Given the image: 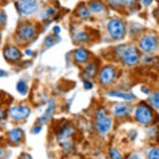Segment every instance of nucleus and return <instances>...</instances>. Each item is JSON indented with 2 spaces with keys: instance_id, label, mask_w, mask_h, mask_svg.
I'll use <instances>...</instances> for the list:
<instances>
[{
  "instance_id": "nucleus-28",
  "label": "nucleus",
  "mask_w": 159,
  "mask_h": 159,
  "mask_svg": "<svg viewBox=\"0 0 159 159\" xmlns=\"http://www.w3.org/2000/svg\"><path fill=\"white\" fill-rule=\"evenodd\" d=\"M136 0H123V3L128 7H132L135 4Z\"/></svg>"
},
{
  "instance_id": "nucleus-2",
  "label": "nucleus",
  "mask_w": 159,
  "mask_h": 159,
  "mask_svg": "<svg viewBox=\"0 0 159 159\" xmlns=\"http://www.w3.org/2000/svg\"><path fill=\"white\" fill-rule=\"evenodd\" d=\"M97 129L101 134H106L108 133L110 128L112 127V121L106 114L104 110L101 108L97 112V121H96Z\"/></svg>"
},
{
  "instance_id": "nucleus-35",
  "label": "nucleus",
  "mask_w": 159,
  "mask_h": 159,
  "mask_svg": "<svg viewBox=\"0 0 159 159\" xmlns=\"http://www.w3.org/2000/svg\"><path fill=\"white\" fill-rule=\"evenodd\" d=\"M3 117H4V112L2 109H0V120H2Z\"/></svg>"
},
{
  "instance_id": "nucleus-9",
  "label": "nucleus",
  "mask_w": 159,
  "mask_h": 159,
  "mask_svg": "<svg viewBox=\"0 0 159 159\" xmlns=\"http://www.w3.org/2000/svg\"><path fill=\"white\" fill-rule=\"evenodd\" d=\"M36 33V29L32 24H24L22 25L19 29L18 34L20 38H22L24 40H29L34 38Z\"/></svg>"
},
{
  "instance_id": "nucleus-29",
  "label": "nucleus",
  "mask_w": 159,
  "mask_h": 159,
  "mask_svg": "<svg viewBox=\"0 0 159 159\" xmlns=\"http://www.w3.org/2000/svg\"><path fill=\"white\" fill-rule=\"evenodd\" d=\"M5 21H6V15L3 13V12H1V11H0V26H1V25H3V24L5 23Z\"/></svg>"
},
{
  "instance_id": "nucleus-1",
  "label": "nucleus",
  "mask_w": 159,
  "mask_h": 159,
  "mask_svg": "<svg viewBox=\"0 0 159 159\" xmlns=\"http://www.w3.org/2000/svg\"><path fill=\"white\" fill-rule=\"evenodd\" d=\"M117 52L123 57V62L129 66H133L138 63L139 61V53L134 46L126 47L122 45L117 48Z\"/></svg>"
},
{
  "instance_id": "nucleus-11",
  "label": "nucleus",
  "mask_w": 159,
  "mask_h": 159,
  "mask_svg": "<svg viewBox=\"0 0 159 159\" xmlns=\"http://www.w3.org/2000/svg\"><path fill=\"white\" fill-rule=\"evenodd\" d=\"M55 111V102L54 100L52 99H50L49 102H48V107L47 110L45 113L42 116V117H40V120L39 122L41 123H46L50 117H52V114L54 113Z\"/></svg>"
},
{
  "instance_id": "nucleus-37",
  "label": "nucleus",
  "mask_w": 159,
  "mask_h": 159,
  "mask_svg": "<svg viewBox=\"0 0 159 159\" xmlns=\"http://www.w3.org/2000/svg\"><path fill=\"white\" fill-rule=\"evenodd\" d=\"M129 159H139V157H138L137 156L136 154H133V155H132V156H131V157Z\"/></svg>"
},
{
  "instance_id": "nucleus-27",
  "label": "nucleus",
  "mask_w": 159,
  "mask_h": 159,
  "mask_svg": "<svg viewBox=\"0 0 159 159\" xmlns=\"http://www.w3.org/2000/svg\"><path fill=\"white\" fill-rule=\"evenodd\" d=\"M112 7H120L123 4V0H108Z\"/></svg>"
},
{
  "instance_id": "nucleus-30",
  "label": "nucleus",
  "mask_w": 159,
  "mask_h": 159,
  "mask_svg": "<svg viewBox=\"0 0 159 159\" xmlns=\"http://www.w3.org/2000/svg\"><path fill=\"white\" fill-rule=\"evenodd\" d=\"M42 131V127L41 126H36V127H34V129H33V133H35V134H38L40 132Z\"/></svg>"
},
{
  "instance_id": "nucleus-19",
  "label": "nucleus",
  "mask_w": 159,
  "mask_h": 159,
  "mask_svg": "<svg viewBox=\"0 0 159 159\" xmlns=\"http://www.w3.org/2000/svg\"><path fill=\"white\" fill-rule=\"evenodd\" d=\"M96 70H97L96 65H95L94 63H90V64L87 67L85 71L84 72V78H92L93 76H94L95 73H96Z\"/></svg>"
},
{
  "instance_id": "nucleus-14",
  "label": "nucleus",
  "mask_w": 159,
  "mask_h": 159,
  "mask_svg": "<svg viewBox=\"0 0 159 159\" xmlns=\"http://www.w3.org/2000/svg\"><path fill=\"white\" fill-rule=\"evenodd\" d=\"M89 57V52L84 48H78L74 52V58L76 62L79 63H83L86 62Z\"/></svg>"
},
{
  "instance_id": "nucleus-8",
  "label": "nucleus",
  "mask_w": 159,
  "mask_h": 159,
  "mask_svg": "<svg viewBox=\"0 0 159 159\" xmlns=\"http://www.w3.org/2000/svg\"><path fill=\"white\" fill-rule=\"evenodd\" d=\"M157 46V41L155 37L152 35H148L145 36L143 39H142L140 42V47L143 51L147 52H152L156 49Z\"/></svg>"
},
{
  "instance_id": "nucleus-5",
  "label": "nucleus",
  "mask_w": 159,
  "mask_h": 159,
  "mask_svg": "<svg viewBox=\"0 0 159 159\" xmlns=\"http://www.w3.org/2000/svg\"><path fill=\"white\" fill-rule=\"evenodd\" d=\"M135 116L137 120L142 124H149L152 121V113L149 107L141 105L136 109Z\"/></svg>"
},
{
  "instance_id": "nucleus-10",
  "label": "nucleus",
  "mask_w": 159,
  "mask_h": 159,
  "mask_svg": "<svg viewBox=\"0 0 159 159\" xmlns=\"http://www.w3.org/2000/svg\"><path fill=\"white\" fill-rule=\"evenodd\" d=\"M3 54H4L6 59L9 62H17L22 57L21 52L17 48L13 47V46L6 48Z\"/></svg>"
},
{
  "instance_id": "nucleus-4",
  "label": "nucleus",
  "mask_w": 159,
  "mask_h": 159,
  "mask_svg": "<svg viewBox=\"0 0 159 159\" xmlns=\"http://www.w3.org/2000/svg\"><path fill=\"white\" fill-rule=\"evenodd\" d=\"M16 7L20 13L27 15L35 13L39 8L36 0H18L16 3Z\"/></svg>"
},
{
  "instance_id": "nucleus-17",
  "label": "nucleus",
  "mask_w": 159,
  "mask_h": 159,
  "mask_svg": "<svg viewBox=\"0 0 159 159\" xmlns=\"http://www.w3.org/2000/svg\"><path fill=\"white\" fill-rule=\"evenodd\" d=\"M115 114L118 117H123L128 115L130 112V108L125 104H118L114 107Z\"/></svg>"
},
{
  "instance_id": "nucleus-20",
  "label": "nucleus",
  "mask_w": 159,
  "mask_h": 159,
  "mask_svg": "<svg viewBox=\"0 0 159 159\" xmlns=\"http://www.w3.org/2000/svg\"><path fill=\"white\" fill-rule=\"evenodd\" d=\"M28 84H26V82L24 80H20L17 84V90L19 93L25 95L28 92Z\"/></svg>"
},
{
  "instance_id": "nucleus-21",
  "label": "nucleus",
  "mask_w": 159,
  "mask_h": 159,
  "mask_svg": "<svg viewBox=\"0 0 159 159\" xmlns=\"http://www.w3.org/2000/svg\"><path fill=\"white\" fill-rule=\"evenodd\" d=\"M149 101H150V103L153 107L158 109L159 107V96H158V93L156 92V93H153L152 94L150 98H149Z\"/></svg>"
},
{
  "instance_id": "nucleus-33",
  "label": "nucleus",
  "mask_w": 159,
  "mask_h": 159,
  "mask_svg": "<svg viewBox=\"0 0 159 159\" xmlns=\"http://www.w3.org/2000/svg\"><path fill=\"white\" fill-rule=\"evenodd\" d=\"M142 2H143V3L144 5L149 6L152 3V0H142Z\"/></svg>"
},
{
  "instance_id": "nucleus-34",
  "label": "nucleus",
  "mask_w": 159,
  "mask_h": 159,
  "mask_svg": "<svg viewBox=\"0 0 159 159\" xmlns=\"http://www.w3.org/2000/svg\"><path fill=\"white\" fill-rule=\"evenodd\" d=\"M20 159H32L31 157L29 156V154L27 153H24L23 155L21 156V157H20Z\"/></svg>"
},
{
  "instance_id": "nucleus-7",
  "label": "nucleus",
  "mask_w": 159,
  "mask_h": 159,
  "mask_svg": "<svg viewBox=\"0 0 159 159\" xmlns=\"http://www.w3.org/2000/svg\"><path fill=\"white\" fill-rule=\"evenodd\" d=\"M115 78V70L111 66H106L100 73V82L103 85H108Z\"/></svg>"
},
{
  "instance_id": "nucleus-25",
  "label": "nucleus",
  "mask_w": 159,
  "mask_h": 159,
  "mask_svg": "<svg viewBox=\"0 0 159 159\" xmlns=\"http://www.w3.org/2000/svg\"><path fill=\"white\" fill-rule=\"evenodd\" d=\"M148 159H159V149L154 148L148 152Z\"/></svg>"
},
{
  "instance_id": "nucleus-31",
  "label": "nucleus",
  "mask_w": 159,
  "mask_h": 159,
  "mask_svg": "<svg viewBox=\"0 0 159 159\" xmlns=\"http://www.w3.org/2000/svg\"><path fill=\"white\" fill-rule=\"evenodd\" d=\"M93 88V84L89 81H86L84 83V89H91Z\"/></svg>"
},
{
  "instance_id": "nucleus-32",
  "label": "nucleus",
  "mask_w": 159,
  "mask_h": 159,
  "mask_svg": "<svg viewBox=\"0 0 159 159\" xmlns=\"http://www.w3.org/2000/svg\"><path fill=\"white\" fill-rule=\"evenodd\" d=\"M53 32H54L55 35L59 34V33H61V28L59 26H55L53 28Z\"/></svg>"
},
{
  "instance_id": "nucleus-16",
  "label": "nucleus",
  "mask_w": 159,
  "mask_h": 159,
  "mask_svg": "<svg viewBox=\"0 0 159 159\" xmlns=\"http://www.w3.org/2000/svg\"><path fill=\"white\" fill-rule=\"evenodd\" d=\"M89 7L90 8V10L93 13H100L102 12L105 8L104 3L98 1V0H93L90 3H89Z\"/></svg>"
},
{
  "instance_id": "nucleus-18",
  "label": "nucleus",
  "mask_w": 159,
  "mask_h": 159,
  "mask_svg": "<svg viewBox=\"0 0 159 159\" xmlns=\"http://www.w3.org/2000/svg\"><path fill=\"white\" fill-rule=\"evenodd\" d=\"M60 40L61 39L57 35H49L45 39L44 44L47 47H52V46H54L55 44H57Z\"/></svg>"
},
{
  "instance_id": "nucleus-23",
  "label": "nucleus",
  "mask_w": 159,
  "mask_h": 159,
  "mask_svg": "<svg viewBox=\"0 0 159 159\" xmlns=\"http://www.w3.org/2000/svg\"><path fill=\"white\" fill-rule=\"evenodd\" d=\"M55 13V9L52 8H47L46 10L42 13V18L44 19V20H47L49 18H51L53 14Z\"/></svg>"
},
{
  "instance_id": "nucleus-13",
  "label": "nucleus",
  "mask_w": 159,
  "mask_h": 159,
  "mask_svg": "<svg viewBox=\"0 0 159 159\" xmlns=\"http://www.w3.org/2000/svg\"><path fill=\"white\" fill-rule=\"evenodd\" d=\"M73 133H74V128L71 126H67V127L62 128V130L59 132V134L57 136V139L59 141L63 142L66 140L67 138H70Z\"/></svg>"
},
{
  "instance_id": "nucleus-3",
  "label": "nucleus",
  "mask_w": 159,
  "mask_h": 159,
  "mask_svg": "<svg viewBox=\"0 0 159 159\" xmlns=\"http://www.w3.org/2000/svg\"><path fill=\"white\" fill-rule=\"evenodd\" d=\"M110 36L112 39H119L125 34V26L122 21L118 19H112L107 25Z\"/></svg>"
},
{
  "instance_id": "nucleus-38",
  "label": "nucleus",
  "mask_w": 159,
  "mask_h": 159,
  "mask_svg": "<svg viewBox=\"0 0 159 159\" xmlns=\"http://www.w3.org/2000/svg\"><path fill=\"white\" fill-rule=\"evenodd\" d=\"M4 75H5V72H4L3 70H1V69H0V78Z\"/></svg>"
},
{
  "instance_id": "nucleus-15",
  "label": "nucleus",
  "mask_w": 159,
  "mask_h": 159,
  "mask_svg": "<svg viewBox=\"0 0 159 159\" xmlns=\"http://www.w3.org/2000/svg\"><path fill=\"white\" fill-rule=\"evenodd\" d=\"M108 95L111 97H116V98H120L126 100V101H133L135 98V96L130 93H124V92L112 91L108 93Z\"/></svg>"
},
{
  "instance_id": "nucleus-39",
  "label": "nucleus",
  "mask_w": 159,
  "mask_h": 159,
  "mask_svg": "<svg viewBox=\"0 0 159 159\" xmlns=\"http://www.w3.org/2000/svg\"><path fill=\"white\" fill-rule=\"evenodd\" d=\"M1 155H2V151L0 150V156H1Z\"/></svg>"
},
{
  "instance_id": "nucleus-24",
  "label": "nucleus",
  "mask_w": 159,
  "mask_h": 159,
  "mask_svg": "<svg viewBox=\"0 0 159 159\" xmlns=\"http://www.w3.org/2000/svg\"><path fill=\"white\" fill-rule=\"evenodd\" d=\"M88 39H89V36H88V34H87L85 32L78 33V34L75 36L76 41H78V42L80 43L86 42L87 40H88Z\"/></svg>"
},
{
  "instance_id": "nucleus-12",
  "label": "nucleus",
  "mask_w": 159,
  "mask_h": 159,
  "mask_svg": "<svg viewBox=\"0 0 159 159\" xmlns=\"http://www.w3.org/2000/svg\"><path fill=\"white\" fill-rule=\"evenodd\" d=\"M22 138H23V130L21 128H14L13 130H11L8 134V139L13 144L20 143Z\"/></svg>"
},
{
  "instance_id": "nucleus-36",
  "label": "nucleus",
  "mask_w": 159,
  "mask_h": 159,
  "mask_svg": "<svg viewBox=\"0 0 159 159\" xmlns=\"http://www.w3.org/2000/svg\"><path fill=\"white\" fill-rule=\"evenodd\" d=\"M26 54L29 55V56H31V55H33V51H31V50H26Z\"/></svg>"
},
{
  "instance_id": "nucleus-6",
  "label": "nucleus",
  "mask_w": 159,
  "mask_h": 159,
  "mask_svg": "<svg viewBox=\"0 0 159 159\" xmlns=\"http://www.w3.org/2000/svg\"><path fill=\"white\" fill-rule=\"evenodd\" d=\"M10 117L16 121L24 120L30 114V109L25 106H15L11 107L8 112Z\"/></svg>"
},
{
  "instance_id": "nucleus-26",
  "label": "nucleus",
  "mask_w": 159,
  "mask_h": 159,
  "mask_svg": "<svg viewBox=\"0 0 159 159\" xmlns=\"http://www.w3.org/2000/svg\"><path fill=\"white\" fill-rule=\"evenodd\" d=\"M110 157L112 159H123L122 154L117 149L112 148L110 150Z\"/></svg>"
},
{
  "instance_id": "nucleus-22",
  "label": "nucleus",
  "mask_w": 159,
  "mask_h": 159,
  "mask_svg": "<svg viewBox=\"0 0 159 159\" xmlns=\"http://www.w3.org/2000/svg\"><path fill=\"white\" fill-rule=\"evenodd\" d=\"M78 15L80 17V18H89V15H90V13H89V11L88 10V8L86 7H80V8H78Z\"/></svg>"
}]
</instances>
